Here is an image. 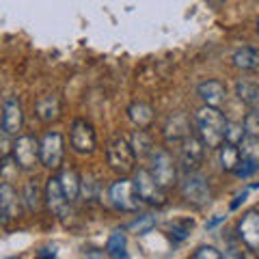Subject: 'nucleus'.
Instances as JSON below:
<instances>
[{"mask_svg": "<svg viewBox=\"0 0 259 259\" xmlns=\"http://www.w3.org/2000/svg\"><path fill=\"white\" fill-rule=\"evenodd\" d=\"M194 127H197V136L203 141L205 149H218L225 143L227 119L216 106L203 104L194 112Z\"/></svg>", "mask_w": 259, "mask_h": 259, "instance_id": "f257e3e1", "label": "nucleus"}, {"mask_svg": "<svg viewBox=\"0 0 259 259\" xmlns=\"http://www.w3.org/2000/svg\"><path fill=\"white\" fill-rule=\"evenodd\" d=\"M106 162L108 166L119 175H130L134 173V164H136V153L132 149L123 136H115L112 141L106 145Z\"/></svg>", "mask_w": 259, "mask_h": 259, "instance_id": "f03ea898", "label": "nucleus"}, {"mask_svg": "<svg viewBox=\"0 0 259 259\" xmlns=\"http://www.w3.org/2000/svg\"><path fill=\"white\" fill-rule=\"evenodd\" d=\"M108 199H110V203L115 205L117 209H121V212H127V214L139 212V207L143 205L134 180H127L125 175H121L117 182H112L110 190H108Z\"/></svg>", "mask_w": 259, "mask_h": 259, "instance_id": "7ed1b4c3", "label": "nucleus"}, {"mask_svg": "<svg viewBox=\"0 0 259 259\" xmlns=\"http://www.w3.org/2000/svg\"><path fill=\"white\" fill-rule=\"evenodd\" d=\"M11 160L20 171H32L39 164V141L32 134H20L13 141Z\"/></svg>", "mask_w": 259, "mask_h": 259, "instance_id": "20e7f679", "label": "nucleus"}, {"mask_svg": "<svg viewBox=\"0 0 259 259\" xmlns=\"http://www.w3.org/2000/svg\"><path fill=\"white\" fill-rule=\"evenodd\" d=\"M134 184H136V190H139V197L143 203L156 205V207L166 203V190L156 182V177L151 175L149 168H139L134 173Z\"/></svg>", "mask_w": 259, "mask_h": 259, "instance_id": "39448f33", "label": "nucleus"}, {"mask_svg": "<svg viewBox=\"0 0 259 259\" xmlns=\"http://www.w3.org/2000/svg\"><path fill=\"white\" fill-rule=\"evenodd\" d=\"M63 156H65V141L61 132H46L39 141V162L50 168V171H56L63 164Z\"/></svg>", "mask_w": 259, "mask_h": 259, "instance_id": "423d86ee", "label": "nucleus"}, {"mask_svg": "<svg viewBox=\"0 0 259 259\" xmlns=\"http://www.w3.org/2000/svg\"><path fill=\"white\" fill-rule=\"evenodd\" d=\"M149 160H151L149 171H151L153 177H156V182L164 190L173 188V186L177 184V166H175V162L171 158V153L164 151V149H153Z\"/></svg>", "mask_w": 259, "mask_h": 259, "instance_id": "0eeeda50", "label": "nucleus"}, {"mask_svg": "<svg viewBox=\"0 0 259 259\" xmlns=\"http://www.w3.org/2000/svg\"><path fill=\"white\" fill-rule=\"evenodd\" d=\"M69 145L80 156H91L97 147V134L95 127L87 119H76L69 130Z\"/></svg>", "mask_w": 259, "mask_h": 259, "instance_id": "6e6552de", "label": "nucleus"}, {"mask_svg": "<svg viewBox=\"0 0 259 259\" xmlns=\"http://www.w3.org/2000/svg\"><path fill=\"white\" fill-rule=\"evenodd\" d=\"M182 194L184 199L188 201L194 207H203L212 201V190H209V184L205 177H201L199 173H186V177L182 180Z\"/></svg>", "mask_w": 259, "mask_h": 259, "instance_id": "1a4fd4ad", "label": "nucleus"}, {"mask_svg": "<svg viewBox=\"0 0 259 259\" xmlns=\"http://www.w3.org/2000/svg\"><path fill=\"white\" fill-rule=\"evenodd\" d=\"M205 156V145L197 134H188L180 143V164L184 168V173H192L203 164Z\"/></svg>", "mask_w": 259, "mask_h": 259, "instance_id": "9d476101", "label": "nucleus"}, {"mask_svg": "<svg viewBox=\"0 0 259 259\" xmlns=\"http://www.w3.org/2000/svg\"><path fill=\"white\" fill-rule=\"evenodd\" d=\"M44 201L48 209L56 216V218H63L67 214V207H69V201L65 197V192L59 184V177H50V180L46 182V188H44Z\"/></svg>", "mask_w": 259, "mask_h": 259, "instance_id": "9b49d317", "label": "nucleus"}, {"mask_svg": "<svg viewBox=\"0 0 259 259\" xmlns=\"http://www.w3.org/2000/svg\"><path fill=\"white\" fill-rule=\"evenodd\" d=\"M238 238L250 250H259V212H246L238 223Z\"/></svg>", "mask_w": 259, "mask_h": 259, "instance_id": "f8f14e48", "label": "nucleus"}, {"mask_svg": "<svg viewBox=\"0 0 259 259\" xmlns=\"http://www.w3.org/2000/svg\"><path fill=\"white\" fill-rule=\"evenodd\" d=\"M0 119H3V125L7 127V132L11 136H18L20 130L24 125V110L18 97H7L3 102V108H0Z\"/></svg>", "mask_w": 259, "mask_h": 259, "instance_id": "ddd939ff", "label": "nucleus"}, {"mask_svg": "<svg viewBox=\"0 0 259 259\" xmlns=\"http://www.w3.org/2000/svg\"><path fill=\"white\" fill-rule=\"evenodd\" d=\"M192 134L190 132V119L184 115V112H175L173 117H168V121L164 123V141L168 145H180L186 136Z\"/></svg>", "mask_w": 259, "mask_h": 259, "instance_id": "4468645a", "label": "nucleus"}, {"mask_svg": "<svg viewBox=\"0 0 259 259\" xmlns=\"http://www.w3.org/2000/svg\"><path fill=\"white\" fill-rule=\"evenodd\" d=\"M197 95L207 106L221 108L227 100V87L221 80H203V82H199V87H197Z\"/></svg>", "mask_w": 259, "mask_h": 259, "instance_id": "2eb2a0df", "label": "nucleus"}, {"mask_svg": "<svg viewBox=\"0 0 259 259\" xmlns=\"http://www.w3.org/2000/svg\"><path fill=\"white\" fill-rule=\"evenodd\" d=\"M18 209H20L18 190L11 184H3L0 186V221L3 223L13 221L18 216Z\"/></svg>", "mask_w": 259, "mask_h": 259, "instance_id": "dca6fc26", "label": "nucleus"}, {"mask_svg": "<svg viewBox=\"0 0 259 259\" xmlns=\"http://www.w3.org/2000/svg\"><path fill=\"white\" fill-rule=\"evenodd\" d=\"M35 115L39 121H44V123H52L61 117V100L59 95H41L39 100L35 102Z\"/></svg>", "mask_w": 259, "mask_h": 259, "instance_id": "f3484780", "label": "nucleus"}, {"mask_svg": "<svg viewBox=\"0 0 259 259\" xmlns=\"http://www.w3.org/2000/svg\"><path fill=\"white\" fill-rule=\"evenodd\" d=\"M59 184H61V188H63L69 203H74V201L80 197V190H82V177H80L74 168H63V171L59 173Z\"/></svg>", "mask_w": 259, "mask_h": 259, "instance_id": "a211bd4d", "label": "nucleus"}, {"mask_svg": "<svg viewBox=\"0 0 259 259\" xmlns=\"http://www.w3.org/2000/svg\"><path fill=\"white\" fill-rule=\"evenodd\" d=\"M127 117L136 127L147 130L153 123V108L147 102H132L127 106Z\"/></svg>", "mask_w": 259, "mask_h": 259, "instance_id": "6ab92c4d", "label": "nucleus"}, {"mask_svg": "<svg viewBox=\"0 0 259 259\" xmlns=\"http://www.w3.org/2000/svg\"><path fill=\"white\" fill-rule=\"evenodd\" d=\"M231 61H233V67H238L240 71H253L259 67V50H255V48H250V46H244L233 52Z\"/></svg>", "mask_w": 259, "mask_h": 259, "instance_id": "aec40b11", "label": "nucleus"}, {"mask_svg": "<svg viewBox=\"0 0 259 259\" xmlns=\"http://www.w3.org/2000/svg\"><path fill=\"white\" fill-rule=\"evenodd\" d=\"M218 156H221V168L225 173H236V168L240 166V147L233 143H223L221 147H218Z\"/></svg>", "mask_w": 259, "mask_h": 259, "instance_id": "412c9836", "label": "nucleus"}, {"mask_svg": "<svg viewBox=\"0 0 259 259\" xmlns=\"http://www.w3.org/2000/svg\"><path fill=\"white\" fill-rule=\"evenodd\" d=\"M236 95L248 108H255L259 104V84L253 82V80H248V78H240L236 82Z\"/></svg>", "mask_w": 259, "mask_h": 259, "instance_id": "4be33fe9", "label": "nucleus"}, {"mask_svg": "<svg viewBox=\"0 0 259 259\" xmlns=\"http://www.w3.org/2000/svg\"><path fill=\"white\" fill-rule=\"evenodd\" d=\"M130 145H132L136 158H149L151 151L156 149V147H153V143H151V139L147 136V132H145V130H141V127L132 134V143H130Z\"/></svg>", "mask_w": 259, "mask_h": 259, "instance_id": "5701e85b", "label": "nucleus"}, {"mask_svg": "<svg viewBox=\"0 0 259 259\" xmlns=\"http://www.w3.org/2000/svg\"><path fill=\"white\" fill-rule=\"evenodd\" d=\"M41 190H39V184L37 180H30L26 186H24V205H26L28 212H39L41 207Z\"/></svg>", "mask_w": 259, "mask_h": 259, "instance_id": "b1692460", "label": "nucleus"}, {"mask_svg": "<svg viewBox=\"0 0 259 259\" xmlns=\"http://www.w3.org/2000/svg\"><path fill=\"white\" fill-rule=\"evenodd\" d=\"M238 147H240V156L242 158L259 164V136L257 134H246Z\"/></svg>", "mask_w": 259, "mask_h": 259, "instance_id": "393cba45", "label": "nucleus"}, {"mask_svg": "<svg viewBox=\"0 0 259 259\" xmlns=\"http://www.w3.org/2000/svg\"><path fill=\"white\" fill-rule=\"evenodd\" d=\"M125 244H127L125 233H123V231H115V233H112V236L108 238V242H106V255H108V257H115V259L127 257Z\"/></svg>", "mask_w": 259, "mask_h": 259, "instance_id": "a878e982", "label": "nucleus"}, {"mask_svg": "<svg viewBox=\"0 0 259 259\" xmlns=\"http://www.w3.org/2000/svg\"><path fill=\"white\" fill-rule=\"evenodd\" d=\"M156 223H158V218L153 216V214H145V216H139L134 223H130V227L127 229L130 231H134L136 236H145V233H149L153 227H156Z\"/></svg>", "mask_w": 259, "mask_h": 259, "instance_id": "bb28decb", "label": "nucleus"}, {"mask_svg": "<svg viewBox=\"0 0 259 259\" xmlns=\"http://www.w3.org/2000/svg\"><path fill=\"white\" fill-rule=\"evenodd\" d=\"M244 136H246L244 121H227V132H225V141H227V143L240 145Z\"/></svg>", "mask_w": 259, "mask_h": 259, "instance_id": "cd10ccee", "label": "nucleus"}, {"mask_svg": "<svg viewBox=\"0 0 259 259\" xmlns=\"http://www.w3.org/2000/svg\"><path fill=\"white\" fill-rule=\"evenodd\" d=\"M11 149H13L11 134L7 132V127L3 125V119H0V160L11 158Z\"/></svg>", "mask_w": 259, "mask_h": 259, "instance_id": "c85d7f7f", "label": "nucleus"}, {"mask_svg": "<svg viewBox=\"0 0 259 259\" xmlns=\"http://www.w3.org/2000/svg\"><path fill=\"white\" fill-rule=\"evenodd\" d=\"M192 227H194V223H192V221H180V223H173V225H171V238H175L177 242L186 240V238H188V233H190Z\"/></svg>", "mask_w": 259, "mask_h": 259, "instance_id": "c756f323", "label": "nucleus"}, {"mask_svg": "<svg viewBox=\"0 0 259 259\" xmlns=\"http://www.w3.org/2000/svg\"><path fill=\"white\" fill-rule=\"evenodd\" d=\"M221 257H223V253L214 246H201L192 253V259H221Z\"/></svg>", "mask_w": 259, "mask_h": 259, "instance_id": "7c9ffc66", "label": "nucleus"}, {"mask_svg": "<svg viewBox=\"0 0 259 259\" xmlns=\"http://www.w3.org/2000/svg\"><path fill=\"white\" fill-rule=\"evenodd\" d=\"M257 168H259V164H255V162H250V160H244V158H242V160H240V166L236 168V175L244 180V177L255 175V173H257Z\"/></svg>", "mask_w": 259, "mask_h": 259, "instance_id": "2f4dec72", "label": "nucleus"}, {"mask_svg": "<svg viewBox=\"0 0 259 259\" xmlns=\"http://www.w3.org/2000/svg\"><path fill=\"white\" fill-rule=\"evenodd\" d=\"M244 127H246V134H257L259 136V112L250 110L246 119H244Z\"/></svg>", "mask_w": 259, "mask_h": 259, "instance_id": "473e14b6", "label": "nucleus"}, {"mask_svg": "<svg viewBox=\"0 0 259 259\" xmlns=\"http://www.w3.org/2000/svg\"><path fill=\"white\" fill-rule=\"evenodd\" d=\"M95 188H97V182H95V177H84L82 180V190H80V194H84V197L89 201H93L95 199Z\"/></svg>", "mask_w": 259, "mask_h": 259, "instance_id": "72a5a7b5", "label": "nucleus"}, {"mask_svg": "<svg viewBox=\"0 0 259 259\" xmlns=\"http://www.w3.org/2000/svg\"><path fill=\"white\" fill-rule=\"evenodd\" d=\"M246 194H248V192H242V194H240V197H238V199H236V201H233V203H231V209H236V207H238V205L242 203V201H244V199H246Z\"/></svg>", "mask_w": 259, "mask_h": 259, "instance_id": "f704fd0d", "label": "nucleus"}, {"mask_svg": "<svg viewBox=\"0 0 259 259\" xmlns=\"http://www.w3.org/2000/svg\"><path fill=\"white\" fill-rule=\"evenodd\" d=\"M223 218H225V216H216L214 221H209V223H207V229H212V227H216L218 223H223Z\"/></svg>", "mask_w": 259, "mask_h": 259, "instance_id": "c9c22d12", "label": "nucleus"}, {"mask_svg": "<svg viewBox=\"0 0 259 259\" xmlns=\"http://www.w3.org/2000/svg\"><path fill=\"white\" fill-rule=\"evenodd\" d=\"M257 32H259V18H257Z\"/></svg>", "mask_w": 259, "mask_h": 259, "instance_id": "e433bc0d", "label": "nucleus"}]
</instances>
